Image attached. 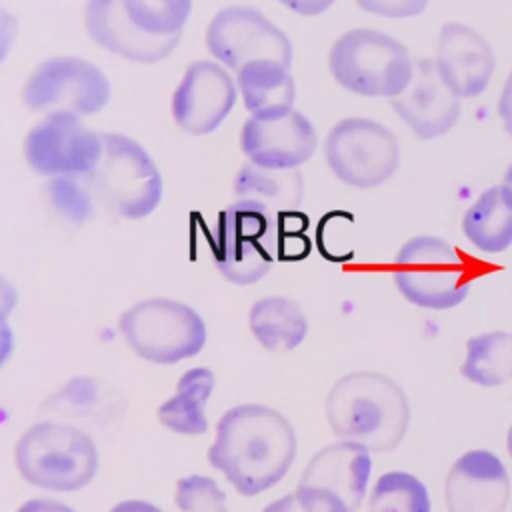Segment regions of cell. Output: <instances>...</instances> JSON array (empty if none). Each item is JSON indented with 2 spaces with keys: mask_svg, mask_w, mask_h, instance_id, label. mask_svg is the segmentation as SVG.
Returning a JSON list of instances; mask_svg holds the SVG:
<instances>
[{
  "mask_svg": "<svg viewBox=\"0 0 512 512\" xmlns=\"http://www.w3.org/2000/svg\"><path fill=\"white\" fill-rule=\"evenodd\" d=\"M294 456L292 424L278 410L262 404L226 410L208 450V462L242 496H256L276 486L290 470Z\"/></svg>",
  "mask_w": 512,
  "mask_h": 512,
  "instance_id": "1",
  "label": "cell"
},
{
  "mask_svg": "<svg viewBox=\"0 0 512 512\" xmlns=\"http://www.w3.org/2000/svg\"><path fill=\"white\" fill-rule=\"evenodd\" d=\"M324 410L338 438L362 444L368 452H392L410 424L404 390L390 376L374 370H356L338 378Z\"/></svg>",
  "mask_w": 512,
  "mask_h": 512,
  "instance_id": "2",
  "label": "cell"
},
{
  "mask_svg": "<svg viewBox=\"0 0 512 512\" xmlns=\"http://www.w3.org/2000/svg\"><path fill=\"white\" fill-rule=\"evenodd\" d=\"M84 180L96 204L128 220L150 216L164 194L162 174L146 148L116 132L102 134V154Z\"/></svg>",
  "mask_w": 512,
  "mask_h": 512,
  "instance_id": "3",
  "label": "cell"
},
{
  "mask_svg": "<svg viewBox=\"0 0 512 512\" xmlns=\"http://www.w3.org/2000/svg\"><path fill=\"white\" fill-rule=\"evenodd\" d=\"M280 252L278 212L258 200L236 198L216 220L212 260L232 284L248 286L264 278Z\"/></svg>",
  "mask_w": 512,
  "mask_h": 512,
  "instance_id": "4",
  "label": "cell"
},
{
  "mask_svg": "<svg viewBox=\"0 0 512 512\" xmlns=\"http://www.w3.org/2000/svg\"><path fill=\"white\" fill-rule=\"evenodd\" d=\"M328 70L348 92L392 100L410 84L414 60L394 36L372 28H352L330 46Z\"/></svg>",
  "mask_w": 512,
  "mask_h": 512,
  "instance_id": "5",
  "label": "cell"
},
{
  "mask_svg": "<svg viewBox=\"0 0 512 512\" xmlns=\"http://www.w3.org/2000/svg\"><path fill=\"white\" fill-rule=\"evenodd\" d=\"M14 462L28 484L52 492H72L94 478L98 450L94 440L74 426L38 422L18 438Z\"/></svg>",
  "mask_w": 512,
  "mask_h": 512,
  "instance_id": "6",
  "label": "cell"
},
{
  "mask_svg": "<svg viewBox=\"0 0 512 512\" xmlns=\"http://www.w3.org/2000/svg\"><path fill=\"white\" fill-rule=\"evenodd\" d=\"M392 280L410 304L428 310H448L468 296L472 272L450 242L422 234L398 248Z\"/></svg>",
  "mask_w": 512,
  "mask_h": 512,
  "instance_id": "7",
  "label": "cell"
},
{
  "mask_svg": "<svg viewBox=\"0 0 512 512\" xmlns=\"http://www.w3.org/2000/svg\"><path fill=\"white\" fill-rule=\"evenodd\" d=\"M118 328L140 358L176 364L196 356L206 344V324L188 304L170 298H146L120 314Z\"/></svg>",
  "mask_w": 512,
  "mask_h": 512,
  "instance_id": "8",
  "label": "cell"
},
{
  "mask_svg": "<svg viewBox=\"0 0 512 512\" xmlns=\"http://www.w3.org/2000/svg\"><path fill=\"white\" fill-rule=\"evenodd\" d=\"M324 158L344 184L368 190L384 184L400 164V142L392 130L370 118L338 120L326 140Z\"/></svg>",
  "mask_w": 512,
  "mask_h": 512,
  "instance_id": "9",
  "label": "cell"
},
{
  "mask_svg": "<svg viewBox=\"0 0 512 512\" xmlns=\"http://www.w3.org/2000/svg\"><path fill=\"white\" fill-rule=\"evenodd\" d=\"M370 472V452L362 444L340 440L310 458L294 494L306 512H356Z\"/></svg>",
  "mask_w": 512,
  "mask_h": 512,
  "instance_id": "10",
  "label": "cell"
},
{
  "mask_svg": "<svg viewBox=\"0 0 512 512\" xmlns=\"http://www.w3.org/2000/svg\"><path fill=\"white\" fill-rule=\"evenodd\" d=\"M22 104L32 112L92 116L106 108L110 82L92 62L78 56H50L34 66L22 86Z\"/></svg>",
  "mask_w": 512,
  "mask_h": 512,
  "instance_id": "11",
  "label": "cell"
},
{
  "mask_svg": "<svg viewBox=\"0 0 512 512\" xmlns=\"http://www.w3.org/2000/svg\"><path fill=\"white\" fill-rule=\"evenodd\" d=\"M206 48L226 70L238 72L252 60L292 66V42L270 18L252 6H226L206 28Z\"/></svg>",
  "mask_w": 512,
  "mask_h": 512,
  "instance_id": "12",
  "label": "cell"
},
{
  "mask_svg": "<svg viewBox=\"0 0 512 512\" xmlns=\"http://www.w3.org/2000/svg\"><path fill=\"white\" fill-rule=\"evenodd\" d=\"M22 152L40 176H86L102 154V134L76 114L50 112L28 130Z\"/></svg>",
  "mask_w": 512,
  "mask_h": 512,
  "instance_id": "13",
  "label": "cell"
},
{
  "mask_svg": "<svg viewBox=\"0 0 512 512\" xmlns=\"http://www.w3.org/2000/svg\"><path fill=\"white\" fill-rule=\"evenodd\" d=\"M236 98V80L222 64L216 60H194L174 88L170 112L178 128L204 136L228 118Z\"/></svg>",
  "mask_w": 512,
  "mask_h": 512,
  "instance_id": "14",
  "label": "cell"
},
{
  "mask_svg": "<svg viewBox=\"0 0 512 512\" xmlns=\"http://www.w3.org/2000/svg\"><path fill=\"white\" fill-rule=\"evenodd\" d=\"M318 136L298 110L250 116L240 130V148L250 164L268 170H296L312 158Z\"/></svg>",
  "mask_w": 512,
  "mask_h": 512,
  "instance_id": "15",
  "label": "cell"
},
{
  "mask_svg": "<svg viewBox=\"0 0 512 512\" xmlns=\"http://www.w3.org/2000/svg\"><path fill=\"white\" fill-rule=\"evenodd\" d=\"M390 102L420 140L446 134L462 114V100L444 84L434 58H416L410 84Z\"/></svg>",
  "mask_w": 512,
  "mask_h": 512,
  "instance_id": "16",
  "label": "cell"
},
{
  "mask_svg": "<svg viewBox=\"0 0 512 512\" xmlns=\"http://www.w3.org/2000/svg\"><path fill=\"white\" fill-rule=\"evenodd\" d=\"M434 62L444 84L460 100L480 96L496 72V54L488 40L462 22H446L440 28Z\"/></svg>",
  "mask_w": 512,
  "mask_h": 512,
  "instance_id": "17",
  "label": "cell"
},
{
  "mask_svg": "<svg viewBox=\"0 0 512 512\" xmlns=\"http://www.w3.org/2000/svg\"><path fill=\"white\" fill-rule=\"evenodd\" d=\"M510 478L502 460L488 450H468L454 460L444 482L448 512H504Z\"/></svg>",
  "mask_w": 512,
  "mask_h": 512,
  "instance_id": "18",
  "label": "cell"
},
{
  "mask_svg": "<svg viewBox=\"0 0 512 512\" xmlns=\"http://www.w3.org/2000/svg\"><path fill=\"white\" fill-rule=\"evenodd\" d=\"M86 34L104 50L138 64H154L168 58L180 36H152L142 32L124 12L120 0H86Z\"/></svg>",
  "mask_w": 512,
  "mask_h": 512,
  "instance_id": "19",
  "label": "cell"
},
{
  "mask_svg": "<svg viewBox=\"0 0 512 512\" xmlns=\"http://www.w3.org/2000/svg\"><path fill=\"white\" fill-rule=\"evenodd\" d=\"M236 88L250 116L290 110L296 84L290 68L276 60H252L236 72Z\"/></svg>",
  "mask_w": 512,
  "mask_h": 512,
  "instance_id": "20",
  "label": "cell"
},
{
  "mask_svg": "<svg viewBox=\"0 0 512 512\" xmlns=\"http://www.w3.org/2000/svg\"><path fill=\"white\" fill-rule=\"evenodd\" d=\"M462 232L480 252L498 254L512 244V200L504 188H486L464 212Z\"/></svg>",
  "mask_w": 512,
  "mask_h": 512,
  "instance_id": "21",
  "label": "cell"
},
{
  "mask_svg": "<svg viewBox=\"0 0 512 512\" xmlns=\"http://www.w3.org/2000/svg\"><path fill=\"white\" fill-rule=\"evenodd\" d=\"M248 326L268 352H290L308 334V320L302 308L284 296H266L252 304Z\"/></svg>",
  "mask_w": 512,
  "mask_h": 512,
  "instance_id": "22",
  "label": "cell"
},
{
  "mask_svg": "<svg viewBox=\"0 0 512 512\" xmlns=\"http://www.w3.org/2000/svg\"><path fill=\"white\" fill-rule=\"evenodd\" d=\"M216 376L208 368L186 370L176 384V394L160 404L158 420L176 434L198 436L208 430L206 402L214 390Z\"/></svg>",
  "mask_w": 512,
  "mask_h": 512,
  "instance_id": "23",
  "label": "cell"
},
{
  "mask_svg": "<svg viewBox=\"0 0 512 512\" xmlns=\"http://www.w3.org/2000/svg\"><path fill=\"white\" fill-rule=\"evenodd\" d=\"M460 374L484 388L512 380V332L496 330L468 338Z\"/></svg>",
  "mask_w": 512,
  "mask_h": 512,
  "instance_id": "24",
  "label": "cell"
},
{
  "mask_svg": "<svg viewBox=\"0 0 512 512\" xmlns=\"http://www.w3.org/2000/svg\"><path fill=\"white\" fill-rule=\"evenodd\" d=\"M232 190L236 198L258 200L276 212L292 210L302 200V178L296 170H268L246 162L236 172Z\"/></svg>",
  "mask_w": 512,
  "mask_h": 512,
  "instance_id": "25",
  "label": "cell"
},
{
  "mask_svg": "<svg viewBox=\"0 0 512 512\" xmlns=\"http://www.w3.org/2000/svg\"><path fill=\"white\" fill-rule=\"evenodd\" d=\"M368 512H430V496L414 474L392 470L376 480Z\"/></svg>",
  "mask_w": 512,
  "mask_h": 512,
  "instance_id": "26",
  "label": "cell"
},
{
  "mask_svg": "<svg viewBox=\"0 0 512 512\" xmlns=\"http://www.w3.org/2000/svg\"><path fill=\"white\" fill-rule=\"evenodd\" d=\"M128 18L146 34L180 36L192 12V0H120Z\"/></svg>",
  "mask_w": 512,
  "mask_h": 512,
  "instance_id": "27",
  "label": "cell"
},
{
  "mask_svg": "<svg viewBox=\"0 0 512 512\" xmlns=\"http://www.w3.org/2000/svg\"><path fill=\"white\" fill-rule=\"evenodd\" d=\"M46 198L52 208L70 222H86L94 214V198L84 176H56L46 182Z\"/></svg>",
  "mask_w": 512,
  "mask_h": 512,
  "instance_id": "28",
  "label": "cell"
},
{
  "mask_svg": "<svg viewBox=\"0 0 512 512\" xmlns=\"http://www.w3.org/2000/svg\"><path fill=\"white\" fill-rule=\"evenodd\" d=\"M224 492L210 476L192 474L176 482L174 502L182 512H228Z\"/></svg>",
  "mask_w": 512,
  "mask_h": 512,
  "instance_id": "29",
  "label": "cell"
},
{
  "mask_svg": "<svg viewBox=\"0 0 512 512\" xmlns=\"http://www.w3.org/2000/svg\"><path fill=\"white\" fill-rule=\"evenodd\" d=\"M364 12L384 18H414L422 14L430 0H356Z\"/></svg>",
  "mask_w": 512,
  "mask_h": 512,
  "instance_id": "30",
  "label": "cell"
},
{
  "mask_svg": "<svg viewBox=\"0 0 512 512\" xmlns=\"http://www.w3.org/2000/svg\"><path fill=\"white\" fill-rule=\"evenodd\" d=\"M18 36V18L0 6V64L8 58Z\"/></svg>",
  "mask_w": 512,
  "mask_h": 512,
  "instance_id": "31",
  "label": "cell"
},
{
  "mask_svg": "<svg viewBox=\"0 0 512 512\" xmlns=\"http://www.w3.org/2000/svg\"><path fill=\"white\" fill-rule=\"evenodd\" d=\"M278 2L290 12H296L300 16H318L326 12L336 0H278Z\"/></svg>",
  "mask_w": 512,
  "mask_h": 512,
  "instance_id": "32",
  "label": "cell"
},
{
  "mask_svg": "<svg viewBox=\"0 0 512 512\" xmlns=\"http://www.w3.org/2000/svg\"><path fill=\"white\" fill-rule=\"evenodd\" d=\"M16 302H18V292L14 284L4 274H0V324L6 322V318L12 314Z\"/></svg>",
  "mask_w": 512,
  "mask_h": 512,
  "instance_id": "33",
  "label": "cell"
},
{
  "mask_svg": "<svg viewBox=\"0 0 512 512\" xmlns=\"http://www.w3.org/2000/svg\"><path fill=\"white\" fill-rule=\"evenodd\" d=\"M16 512H74L70 506L50 500V498H34L18 506Z\"/></svg>",
  "mask_w": 512,
  "mask_h": 512,
  "instance_id": "34",
  "label": "cell"
},
{
  "mask_svg": "<svg viewBox=\"0 0 512 512\" xmlns=\"http://www.w3.org/2000/svg\"><path fill=\"white\" fill-rule=\"evenodd\" d=\"M498 114H500L504 126H508L510 120H512V72L508 74L506 84L502 88V94H500V100H498Z\"/></svg>",
  "mask_w": 512,
  "mask_h": 512,
  "instance_id": "35",
  "label": "cell"
},
{
  "mask_svg": "<svg viewBox=\"0 0 512 512\" xmlns=\"http://www.w3.org/2000/svg\"><path fill=\"white\" fill-rule=\"evenodd\" d=\"M262 512H306V510L296 500V494H286V496L270 502Z\"/></svg>",
  "mask_w": 512,
  "mask_h": 512,
  "instance_id": "36",
  "label": "cell"
},
{
  "mask_svg": "<svg viewBox=\"0 0 512 512\" xmlns=\"http://www.w3.org/2000/svg\"><path fill=\"white\" fill-rule=\"evenodd\" d=\"M12 348H14V334H12V328H10L6 322H2V324H0V366L10 358Z\"/></svg>",
  "mask_w": 512,
  "mask_h": 512,
  "instance_id": "37",
  "label": "cell"
},
{
  "mask_svg": "<svg viewBox=\"0 0 512 512\" xmlns=\"http://www.w3.org/2000/svg\"><path fill=\"white\" fill-rule=\"evenodd\" d=\"M500 186L504 188L506 196L512 200V164L508 166V170H506V174H504V180H502V184H500Z\"/></svg>",
  "mask_w": 512,
  "mask_h": 512,
  "instance_id": "38",
  "label": "cell"
},
{
  "mask_svg": "<svg viewBox=\"0 0 512 512\" xmlns=\"http://www.w3.org/2000/svg\"><path fill=\"white\" fill-rule=\"evenodd\" d=\"M506 448H508V454H510V458H512V424H510L508 434H506Z\"/></svg>",
  "mask_w": 512,
  "mask_h": 512,
  "instance_id": "39",
  "label": "cell"
},
{
  "mask_svg": "<svg viewBox=\"0 0 512 512\" xmlns=\"http://www.w3.org/2000/svg\"><path fill=\"white\" fill-rule=\"evenodd\" d=\"M506 130H508V132H510V136H512V120H510V124L506 126Z\"/></svg>",
  "mask_w": 512,
  "mask_h": 512,
  "instance_id": "40",
  "label": "cell"
}]
</instances>
